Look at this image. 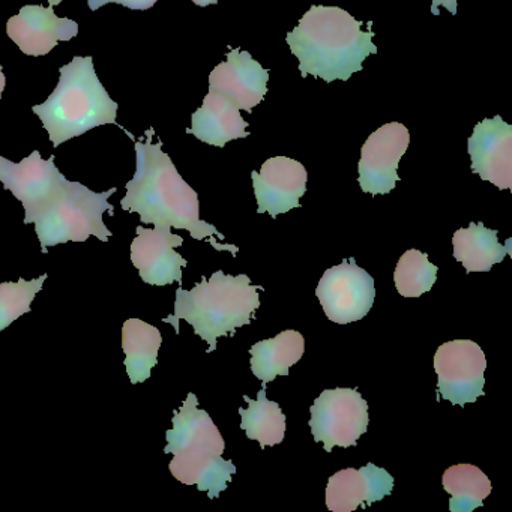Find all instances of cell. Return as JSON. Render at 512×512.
Instances as JSON below:
<instances>
[{
    "instance_id": "6da1fadb",
    "label": "cell",
    "mask_w": 512,
    "mask_h": 512,
    "mask_svg": "<svg viewBox=\"0 0 512 512\" xmlns=\"http://www.w3.org/2000/svg\"><path fill=\"white\" fill-rule=\"evenodd\" d=\"M152 133L148 131L146 142H136V173L127 184L121 208L139 214L143 224L188 230L197 241L208 238L215 250L230 251L236 256L239 248L220 244L215 236L218 239L226 236L217 227L200 220L199 196L179 175L172 158L161 148L163 143H152Z\"/></svg>"
},
{
    "instance_id": "7a4b0ae2",
    "label": "cell",
    "mask_w": 512,
    "mask_h": 512,
    "mask_svg": "<svg viewBox=\"0 0 512 512\" xmlns=\"http://www.w3.org/2000/svg\"><path fill=\"white\" fill-rule=\"evenodd\" d=\"M362 26L343 8L313 5L286 38L301 76L347 82L362 71V62L377 53L373 32L362 31Z\"/></svg>"
},
{
    "instance_id": "3957f363",
    "label": "cell",
    "mask_w": 512,
    "mask_h": 512,
    "mask_svg": "<svg viewBox=\"0 0 512 512\" xmlns=\"http://www.w3.org/2000/svg\"><path fill=\"white\" fill-rule=\"evenodd\" d=\"M53 94L32 112L43 122L53 148L83 136L94 128L116 124L118 103L98 79L94 59L76 56L59 70Z\"/></svg>"
},
{
    "instance_id": "277c9868",
    "label": "cell",
    "mask_w": 512,
    "mask_h": 512,
    "mask_svg": "<svg viewBox=\"0 0 512 512\" xmlns=\"http://www.w3.org/2000/svg\"><path fill=\"white\" fill-rule=\"evenodd\" d=\"M259 290L248 275H227L217 271L211 278L202 277L194 289L176 290L175 313L163 319L179 334V322L185 320L194 332L209 344L208 353L217 349V340L235 335L236 329L250 325L260 308Z\"/></svg>"
},
{
    "instance_id": "5b68a950",
    "label": "cell",
    "mask_w": 512,
    "mask_h": 512,
    "mask_svg": "<svg viewBox=\"0 0 512 512\" xmlns=\"http://www.w3.org/2000/svg\"><path fill=\"white\" fill-rule=\"evenodd\" d=\"M190 392L181 409L173 415V428L166 433L164 454H173L169 469L179 482L197 485L217 499L236 473L232 460H224L226 442L206 410L197 407Z\"/></svg>"
},
{
    "instance_id": "8992f818",
    "label": "cell",
    "mask_w": 512,
    "mask_h": 512,
    "mask_svg": "<svg viewBox=\"0 0 512 512\" xmlns=\"http://www.w3.org/2000/svg\"><path fill=\"white\" fill-rule=\"evenodd\" d=\"M116 191L118 188L95 193L80 182H65L61 191L32 218L43 254L49 253L50 247L86 242L91 236L109 241L113 233L104 224L103 215L107 211L112 217L115 215L109 199Z\"/></svg>"
},
{
    "instance_id": "52a82bcc",
    "label": "cell",
    "mask_w": 512,
    "mask_h": 512,
    "mask_svg": "<svg viewBox=\"0 0 512 512\" xmlns=\"http://www.w3.org/2000/svg\"><path fill=\"white\" fill-rule=\"evenodd\" d=\"M310 413L314 442H322L326 452L334 446H355L370 424L368 403L358 389H326L316 398Z\"/></svg>"
},
{
    "instance_id": "ba28073f",
    "label": "cell",
    "mask_w": 512,
    "mask_h": 512,
    "mask_svg": "<svg viewBox=\"0 0 512 512\" xmlns=\"http://www.w3.org/2000/svg\"><path fill=\"white\" fill-rule=\"evenodd\" d=\"M316 296L332 322L338 325L358 322L373 308L376 298L374 278L359 268L355 260H343L323 274Z\"/></svg>"
},
{
    "instance_id": "9c48e42d",
    "label": "cell",
    "mask_w": 512,
    "mask_h": 512,
    "mask_svg": "<svg viewBox=\"0 0 512 512\" xmlns=\"http://www.w3.org/2000/svg\"><path fill=\"white\" fill-rule=\"evenodd\" d=\"M485 368L487 359L475 341L452 340L442 344L434 355L439 398L442 395L443 400L457 406L475 403L484 395Z\"/></svg>"
},
{
    "instance_id": "30bf717a",
    "label": "cell",
    "mask_w": 512,
    "mask_h": 512,
    "mask_svg": "<svg viewBox=\"0 0 512 512\" xmlns=\"http://www.w3.org/2000/svg\"><path fill=\"white\" fill-rule=\"evenodd\" d=\"M409 145V130L398 122L383 125L368 137L358 164V181L364 193L377 196L394 190L400 181L398 164Z\"/></svg>"
},
{
    "instance_id": "8fae6325",
    "label": "cell",
    "mask_w": 512,
    "mask_h": 512,
    "mask_svg": "<svg viewBox=\"0 0 512 512\" xmlns=\"http://www.w3.org/2000/svg\"><path fill=\"white\" fill-rule=\"evenodd\" d=\"M68 179L59 172L55 160H43L38 151L20 163L2 158L0 182L5 190L11 191L25 208L23 223L31 224L34 215L49 203L64 187Z\"/></svg>"
},
{
    "instance_id": "7c38bea8",
    "label": "cell",
    "mask_w": 512,
    "mask_h": 512,
    "mask_svg": "<svg viewBox=\"0 0 512 512\" xmlns=\"http://www.w3.org/2000/svg\"><path fill=\"white\" fill-rule=\"evenodd\" d=\"M136 232L131 242V263L139 269L140 278L151 286L182 283V268L188 262L175 248L184 244V238L173 235L170 227L139 226Z\"/></svg>"
},
{
    "instance_id": "4fadbf2b",
    "label": "cell",
    "mask_w": 512,
    "mask_h": 512,
    "mask_svg": "<svg viewBox=\"0 0 512 512\" xmlns=\"http://www.w3.org/2000/svg\"><path fill=\"white\" fill-rule=\"evenodd\" d=\"M472 172L499 190L512 187V127L500 116L484 119L467 140Z\"/></svg>"
},
{
    "instance_id": "5bb4252c",
    "label": "cell",
    "mask_w": 512,
    "mask_h": 512,
    "mask_svg": "<svg viewBox=\"0 0 512 512\" xmlns=\"http://www.w3.org/2000/svg\"><path fill=\"white\" fill-rule=\"evenodd\" d=\"M257 212L277 218L280 214L301 208V197L307 193V170L299 161L287 157L269 158L260 172L251 173Z\"/></svg>"
},
{
    "instance_id": "9a60e30c",
    "label": "cell",
    "mask_w": 512,
    "mask_h": 512,
    "mask_svg": "<svg viewBox=\"0 0 512 512\" xmlns=\"http://www.w3.org/2000/svg\"><path fill=\"white\" fill-rule=\"evenodd\" d=\"M10 40L28 56H46L61 41H71L79 35V23L56 16L52 5H26L7 23Z\"/></svg>"
},
{
    "instance_id": "2e32d148",
    "label": "cell",
    "mask_w": 512,
    "mask_h": 512,
    "mask_svg": "<svg viewBox=\"0 0 512 512\" xmlns=\"http://www.w3.org/2000/svg\"><path fill=\"white\" fill-rule=\"evenodd\" d=\"M229 50L227 61L209 74V91L229 98L239 110L253 113L254 107L265 100L269 71L254 61L250 53L232 47Z\"/></svg>"
},
{
    "instance_id": "e0dca14e",
    "label": "cell",
    "mask_w": 512,
    "mask_h": 512,
    "mask_svg": "<svg viewBox=\"0 0 512 512\" xmlns=\"http://www.w3.org/2000/svg\"><path fill=\"white\" fill-rule=\"evenodd\" d=\"M394 490L388 470L368 463L361 469H344L329 478L326 506L332 512H352L359 506L380 502Z\"/></svg>"
},
{
    "instance_id": "ac0fdd59",
    "label": "cell",
    "mask_w": 512,
    "mask_h": 512,
    "mask_svg": "<svg viewBox=\"0 0 512 512\" xmlns=\"http://www.w3.org/2000/svg\"><path fill=\"white\" fill-rule=\"evenodd\" d=\"M187 133L215 148H224L232 140L250 136L241 110L229 98L214 91L208 92L202 107L193 113Z\"/></svg>"
},
{
    "instance_id": "d6986e66",
    "label": "cell",
    "mask_w": 512,
    "mask_h": 512,
    "mask_svg": "<svg viewBox=\"0 0 512 512\" xmlns=\"http://www.w3.org/2000/svg\"><path fill=\"white\" fill-rule=\"evenodd\" d=\"M509 245L511 241L500 244L497 230L487 229L482 223H470L467 229L457 230L452 238L455 260L463 263L466 274L490 271L511 254Z\"/></svg>"
},
{
    "instance_id": "ffe728a7",
    "label": "cell",
    "mask_w": 512,
    "mask_h": 512,
    "mask_svg": "<svg viewBox=\"0 0 512 512\" xmlns=\"http://www.w3.org/2000/svg\"><path fill=\"white\" fill-rule=\"evenodd\" d=\"M305 340L301 332H280L277 337L259 341L250 349L251 371L257 379L268 383L277 376H287L290 367L301 361Z\"/></svg>"
},
{
    "instance_id": "44dd1931",
    "label": "cell",
    "mask_w": 512,
    "mask_h": 512,
    "mask_svg": "<svg viewBox=\"0 0 512 512\" xmlns=\"http://www.w3.org/2000/svg\"><path fill=\"white\" fill-rule=\"evenodd\" d=\"M163 344L160 329L140 319H128L122 326L124 365L133 385L146 382L158 362V350Z\"/></svg>"
},
{
    "instance_id": "7402d4cb",
    "label": "cell",
    "mask_w": 512,
    "mask_h": 512,
    "mask_svg": "<svg viewBox=\"0 0 512 512\" xmlns=\"http://www.w3.org/2000/svg\"><path fill=\"white\" fill-rule=\"evenodd\" d=\"M248 409H239L242 416L241 428L247 433L248 439L257 440L262 448L280 445L286 436V415L275 401L266 397V383L257 392V400L245 395Z\"/></svg>"
},
{
    "instance_id": "603a6c76",
    "label": "cell",
    "mask_w": 512,
    "mask_h": 512,
    "mask_svg": "<svg viewBox=\"0 0 512 512\" xmlns=\"http://www.w3.org/2000/svg\"><path fill=\"white\" fill-rule=\"evenodd\" d=\"M443 488L451 494L449 511L472 512L484 503L491 493V482L479 467L473 464H455L443 473Z\"/></svg>"
},
{
    "instance_id": "cb8c5ba5",
    "label": "cell",
    "mask_w": 512,
    "mask_h": 512,
    "mask_svg": "<svg viewBox=\"0 0 512 512\" xmlns=\"http://www.w3.org/2000/svg\"><path fill=\"white\" fill-rule=\"evenodd\" d=\"M436 265L419 250H409L398 260L394 272L395 287L404 298H419L430 292L437 280Z\"/></svg>"
},
{
    "instance_id": "d4e9b609",
    "label": "cell",
    "mask_w": 512,
    "mask_h": 512,
    "mask_svg": "<svg viewBox=\"0 0 512 512\" xmlns=\"http://www.w3.org/2000/svg\"><path fill=\"white\" fill-rule=\"evenodd\" d=\"M47 274L37 280L26 281L20 278L17 283L0 284V332L13 325L23 314L31 313L32 301L43 289Z\"/></svg>"
},
{
    "instance_id": "484cf974",
    "label": "cell",
    "mask_w": 512,
    "mask_h": 512,
    "mask_svg": "<svg viewBox=\"0 0 512 512\" xmlns=\"http://www.w3.org/2000/svg\"><path fill=\"white\" fill-rule=\"evenodd\" d=\"M158 0H88V7L91 11L100 10L109 4L122 5L128 10L146 11L151 10Z\"/></svg>"
},
{
    "instance_id": "4316f807",
    "label": "cell",
    "mask_w": 512,
    "mask_h": 512,
    "mask_svg": "<svg viewBox=\"0 0 512 512\" xmlns=\"http://www.w3.org/2000/svg\"><path fill=\"white\" fill-rule=\"evenodd\" d=\"M457 4L458 0H433L431 14H433V16H439V8L445 7L452 16H457Z\"/></svg>"
},
{
    "instance_id": "83f0119b",
    "label": "cell",
    "mask_w": 512,
    "mask_h": 512,
    "mask_svg": "<svg viewBox=\"0 0 512 512\" xmlns=\"http://www.w3.org/2000/svg\"><path fill=\"white\" fill-rule=\"evenodd\" d=\"M5 86H7V77H5L4 68L0 65V98H2V94H4Z\"/></svg>"
},
{
    "instance_id": "f1b7e54d",
    "label": "cell",
    "mask_w": 512,
    "mask_h": 512,
    "mask_svg": "<svg viewBox=\"0 0 512 512\" xmlns=\"http://www.w3.org/2000/svg\"><path fill=\"white\" fill-rule=\"evenodd\" d=\"M197 7H209V5H217L218 0H191Z\"/></svg>"
},
{
    "instance_id": "f546056e",
    "label": "cell",
    "mask_w": 512,
    "mask_h": 512,
    "mask_svg": "<svg viewBox=\"0 0 512 512\" xmlns=\"http://www.w3.org/2000/svg\"><path fill=\"white\" fill-rule=\"evenodd\" d=\"M2 158H4V157H0V163H2Z\"/></svg>"
}]
</instances>
